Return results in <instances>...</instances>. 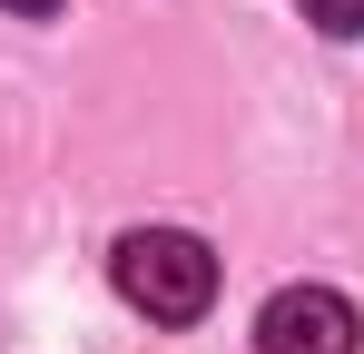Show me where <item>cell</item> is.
<instances>
[{
	"label": "cell",
	"instance_id": "obj_1",
	"mask_svg": "<svg viewBox=\"0 0 364 354\" xmlns=\"http://www.w3.org/2000/svg\"><path fill=\"white\" fill-rule=\"evenodd\" d=\"M109 276H119V295L148 325H197L217 305V256H207V236H187V227H128L109 246Z\"/></svg>",
	"mask_w": 364,
	"mask_h": 354
},
{
	"label": "cell",
	"instance_id": "obj_2",
	"mask_svg": "<svg viewBox=\"0 0 364 354\" xmlns=\"http://www.w3.org/2000/svg\"><path fill=\"white\" fill-rule=\"evenodd\" d=\"M355 345H364V325L335 286H286L256 315V354H355Z\"/></svg>",
	"mask_w": 364,
	"mask_h": 354
},
{
	"label": "cell",
	"instance_id": "obj_3",
	"mask_svg": "<svg viewBox=\"0 0 364 354\" xmlns=\"http://www.w3.org/2000/svg\"><path fill=\"white\" fill-rule=\"evenodd\" d=\"M305 20H315L325 40H355V30H364V0H305Z\"/></svg>",
	"mask_w": 364,
	"mask_h": 354
},
{
	"label": "cell",
	"instance_id": "obj_4",
	"mask_svg": "<svg viewBox=\"0 0 364 354\" xmlns=\"http://www.w3.org/2000/svg\"><path fill=\"white\" fill-rule=\"evenodd\" d=\"M10 10H20V20H50V10H60V0H10Z\"/></svg>",
	"mask_w": 364,
	"mask_h": 354
}]
</instances>
